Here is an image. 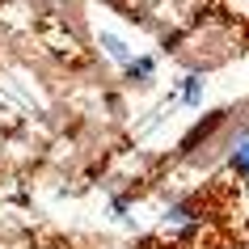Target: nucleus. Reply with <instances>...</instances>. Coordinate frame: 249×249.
<instances>
[{
    "mask_svg": "<svg viewBox=\"0 0 249 249\" xmlns=\"http://www.w3.org/2000/svg\"><path fill=\"white\" fill-rule=\"evenodd\" d=\"M102 47H106V55H110V59H114V64H131L135 55H131V47H127V42L118 38V34H102Z\"/></svg>",
    "mask_w": 249,
    "mask_h": 249,
    "instance_id": "obj_4",
    "label": "nucleus"
},
{
    "mask_svg": "<svg viewBox=\"0 0 249 249\" xmlns=\"http://www.w3.org/2000/svg\"><path fill=\"white\" fill-rule=\"evenodd\" d=\"M152 72H157V59H152V55H140V59H131V64L123 68V76L131 80V85H140V89L152 85Z\"/></svg>",
    "mask_w": 249,
    "mask_h": 249,
    "instance_id": "obj_3",
    "label": "nucleus"
},
{
    "mask_svg": "<svg viewBox=\"0 0 249 249\" xmlns=\"http://www.w3.org/2000/svg\"><path fill=\"white\" fill-rule=\"evenodd\" d=\"M224 249H236V245H224Z\"/></svg>",
    "mask_w": 249,
    "mask_h": 249,
    "instance_id": "obj_6",
    "label": "nucleus"
},
{
    "mask_svg": "<svg viewBox=\"0 0 249 249\" xmlns=\"http://www.w3.org/2000/svg\"><path fill=\"white\" fill-rule=\"evenodd\" d=\"M224 160H228V169L245 182L249 190V127H241V131L232 135V144H228V152H224Z\"/></svg>",
    "mask_w": 249,
    "mask_h": 249,
    "instance_id": "obj_2",
    "label": "nucleus"
},
{
    "mask_svg": "<svg viewBox=\"0 0 249 249\" xmlns=\"http://www.w3.org/2000/svg\"><path fill=\"white\" fill-rule=\"evenodd\" d=\"M178 97H182L186 106H198V102H203V76H198V72H190V76L182 80V89H178Z\"/></svg>",
    "mask_w": 249,
    "mask_h": 249,
    "instance_id": "obj_5",
    "label": "nucleus"
},
{
    "mask_svg": "<svg viewBox=\"0 0 249 249\" xmlns=\"http://www.w3.org/2000/svg\"><path fill=\"white\" fill-rule=\"evenodd\" d=\"M198 224H203V211H198V203H190V198H182V203H173V207L165 211V236H173V241L195 236Z\"/></svg>",
    "mask_w": 249,
    "mask_h": 249,
    "instance_id": "obj_1",
    "label": "nucleus"
}]
</instances>
